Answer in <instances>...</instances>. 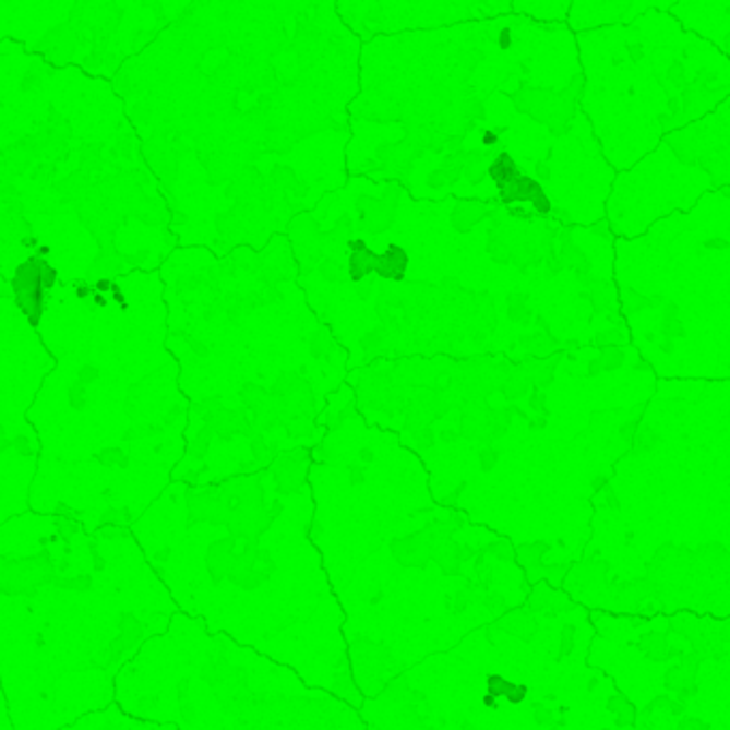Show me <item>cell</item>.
I'll use <instances>...</instances> for the list:
<instances>
[{"instance_id":"cell-45","label":"cell","mask_w":730,"mask_h":730,"mask_svg":"<svg viewBox=\"0 0 730 730\" xmlns=\"http://www.w3.org/2000/svg\"><path fill=\"white\" fill-rule=\"evenodd\" d=\"M600 730H611V729H600Z\"/></svg>"},{"instance_id":"cell-30","label":"cell","mask_w":730,"mask_h":730,"mask_svg":"<svg viewBox=\"0 0 730 730\" xmlns=\"http://www.w3.org/2000/svg\"><path fill=\"white\" fill-rule=\"evenodd\" d=\"M627 703H630L627 696H623V694H613V696L609 698V703H607V709L613 711V714H618L619 709H621L623 705H627Z\"/></svg>"},{"instance_id":"cell-4","label":"cell","mask_w":730,"mask_h":730,"mask_svg":"<svg viewBox=\"0 0 730 730\" xmlns=\"http://www.w3.org/2000/svg\"><path fill=\"white\" fill-rule=\"evenodd\" d=\"M391 551H393L394 560L405 567H427V563L431 560V553H429V547L422 534L396 538L391 542Z\"/></svg>"},{"instance_id":"cell-36","label":"cell","mask_w":730,"mask_h":730,"mask_svg":"<svg viewBox=\"0 0 730 730\" xmlns=\"http://www.w3.org/2000/svg\"><path fill=\"white\" fill-rule=\"evenodd\" d=\"M460 493H463V484H460L456 491H452L448 498H444V506H452V504L458 500V495H460Z\"/></svg>"},{"instance_id":"cell-38","label":"cell","mask_w":730,"mask_h":730,"mask_svg":"<svg viewBox=\"0 0 730 730\" xmlns=\"http://www.w3.org/2000/svg\"><path fill=\"white\" fill-rule=\"evenodd\" d=\"M482 703H484L487 707H491V709H498V698L491 696V694H487V696L482 698Z\"/></svg>"},{"instance_id":"cell-19","label":"cell","mask_w":730,"mask_h":730,"mask_svg":"<svg viewBox=\"0 0 730 730\" xmlns=\"http://www.w3.org/2000/svg\"><path fill=\"white\" fill-rule=\"evenodd\" d=\"M634 720H636V707H634L632 703L623 705L618 714H615V727H619V729H627V727H632Z\"/></svg>"},{"instance_id":"cell-44","label":"cell","mask_w":730,"mask_h":730,"mask_svg":"<svg viewBox=\"0 0 730 730\" xmlns=\"http://www.w3.org/2000/svg\"><path fill=\"white\" fill-rule=\"evenodd\" d=\"M420 730H435V729H429V727H422Z\"/></svg>"},{"instance_id":"cell-33","label":"cell","mask_w":730,"mask_h":730,"mask_svg":"<svg viewBox=\"0 0 730 730\" xmlns=\"http://www.w3.org/2000/svg\"><path fill=\"white\" fill-rule=\"evenodd\" d=\"M669 703H671V696H669V694H658L649 705L654 707V711H656V709L667 711V709H669Z\"/></svg>"},{"instance_id":"cell-43","label":"cell","mask_w":730,"mask_h":730,"mask_svg":"<svg viewBox=\"0 0 730 730\" xmlns=\"http://www.w3.org/2000/svg\"><path fill=\"white\" fill-rule=\"evenodd\" d=\"M544 730H563V729H560V727H551V729H544Z\"/></svg>"},{"instance_id":"cell-15","label":"cell","mask_w":730,"mask_h":730,"mask_svg":"<svg viewBox=\"0 0 730 730\" xmlns=\"http://www.w3.org/2000/svg\"><path fill=\"white\" fill-rule=\"evenodd\" d=\"M487 553L498 558L500 562H514V547L507 540H495L487 547Z\"/></svg>"},{"instance_id":"cell-16","label":"cell","mask_w":730,"mask_h":730,"mask_svg":"<svg viewBox=\"0 0 730 730\" xmlns=\"http://www.w3.org/2000/svg\"><path fill=\"white\" fill-rule=\"evenodd\" d=\"M574 602L572 598L563 591V589H553V596H551V605L549 609H553V613H565V611H574Z\"/></svg>"},{"instance_id":"cell-18","label":"cell","mask_w":730,"mask_h":730,"mask_svg":"<svg viewBox=\"0 0 730 730\" xmlns=\"http://www.w3.org/2000/svg\"><path fill=\"white\" fill-rule=\"evenodd\" d=\"M534 722L542 729H551V727H555V714L551 709L542 707L540 703H536L534 705Z\"/></svg>"},{"instance_id":"cell-37","label":"cell","mask_w":730,"mask_h":730,"mask_svg":"<svg viewBox=\"0 0 730 730\" xmlns=\"http://www.w3.org/2000/svg\"><path fill=\"white\" fill-rule=\"evenodd\" d=\"M591 487H594V491H602V489H607V478H605V476L594 478V480H591Z\"/></svg>"},{"instance_id":"cell-39","label":"cell","mask_w":730,"mask_h":730,"mask_svg":"<svg viewBox=\"0 0 730 730\" xmlns=\"http://www.w3.org/2000/svg\"><path fill=\"white\" fill-rule=\"evenodd\" d=\"M360 458H362L364 463H369V460H373V452H371V450L364 448L362 452H360Z\"/></svg>"},{"instance_id":"cell-26","label":"cell","mask_w":730,"mask_h":730,"mask_svg":"<svg viewBox=\"0 0 730 730\" xmlns=\"http://www.w3.org/2000/svg\"><path fill=\"white\" fill-rule=\"evenodd\" d=\"M0 730H13L11 727V718H9V707H7V698L0 685Z\"/></svg>"},{"instance_id":"cell-11","label":"cell","mask_w":730,"mask_h":730,"mask_svg":"<svg viewBox=\"0 0 730 730\" xmlns=\"http://www.w3.org/2000/svg\"><path fill=\"white\" fill-rule=\"evenodd\" d=\"M551 596H553V587H549L547 583H540V585L531 587V594L527 598L529 613H542V611H547L549 605H551Z\"/></svg>"},{"instance_id":"cell-21","label":"cell","mask_w":730,"mask_h":730,"mask_svg":"<svg viewBox=\"0 0 730 730\" xmlns=\"http://www.w3.org/2000/svg\"><path fill=\"white\" fill-rule=\"evenodd\" d=\"M482 602H484V607H487L491 613H498V615L506 613V598H504L502 594H487V596L482 598Z\"/></svg>"},{"instance_id":"cell-8","label":"cell","mask_w":730,"mask_h":730,"mask_svg":"<svg viewBox=\"0 0 730 730\" xmlns=\"http://www.w3.org/2000/svg\"><path fill=\"white\" fill-rule=\"evenodd\" d=\"M698 562L709 567H727L729 565V549L722 542H705L694 549Z\"/></svg>"},{"instance_id":"cell-6","label":"cell","mask_w":730,"mask_h":730,"mask_svg":"<svg viewBox=\"0 0 730 730\" xmlns=\"http://www.w3.org/2000/svg\"><path fill=\"white\" fill-rule=\"evenodd\" d=\"M669 634L667 632H658V630H651L647 632L641 643H638V649L645 651V658L651 660V662H667V649H669Z\"/></svg>"},{"instance_id":"cell-25","label":"cell","mask_w":730,"mask_h":730,"mask_svg":"<svg viewBox=\"0 0 730 730\" xmlns=\"http://www.w3.org/2000/svg\"><path fill=\"white\" fill-rule=\"evenodd\" d=\"M679 730H711V725L698 720V718H692V716H685L681 718L679 722Z\"/></svg>"},{"instance_id":"cell-23","label":"cell","mask_w":730,"mask_h":730,"mask_svg":"<svg viewBox=\"0 0 730 730\" xmlns=\"http://www.w3.org/2000/svg\"><path fill=\"white\" fill-rule=\"evenodd\" d=\"M471 605V598H469V591H456V596H454V605H452V611L456 613V615H460V613H465L467 611V607Z\"/></svg>"},{"instance_id":"cell-1","label":"cell","mask_w":730,"mask_h":730,"mask_svg":"<svg viewBox=\"0 0 730 730\" xmlns=\"http://www.w3.org/2000/svg\"><path fill=\"white\" fill-rule=\"evenodd\" d=\"M178 613L122 527L26 510L0 525V685L13 730H60L113 703L116 677Z\"/></svg>"},{"instance_id":"cell-31","label":"cell","mask_w":730,"mask_h":730,"mask_svg":"<svg viewBox=\"0 0 730 730\" xmlns=\"http://www.w3.org/2000/svg\"><path fill=\"white\" fill-rule=\"evenodd\" d=\"M384 596H386L384 589H382L380 585H373V587L369 589V605H371V607H378V605L384 600Z\"/></svg>"},{"instance_id":"cell-12","label":"cell","mask_w":730,"mask_h":730,"mask_svg":"<svg viewBox=\"0 0 730 730\" xmlns=\"http://www.w3.org/2000/svg\"><path fill=\"white\" fill-rule=\"evenodd\" d=\"M540 570H542V581H544L549 587L558 589L563 581L567 578L572 565H570V563H542Z\"/></svg>"},{"instance_id":"cell-17","label":"cell","mask_w":730,"mask_h":730,"mask_svg":"<svg viewBox=\"0 0 730 730\" xmlns=\"http://www.w3.org/2000/svg\"><path fill=\"white\" fill-rule=\"evenodd\" d=\"M679 660H681L679 667H681L685 673L690 674V677H696V674H698V669H701V665L705 662V658H703L701 654H696V651L683 654Z\"/></svg>"},{"instance_id":"cell-32","label":"cell","mask_w":730,"mask_h":730,"mask_svg":"<svg viewBox=\"0 0 730 730\" xmlns=\"http://www.w3.org/2000/svg\"><path fill=\"white\" fill-rule=\"evenodd\" d=\"M349 482H351V487L364 484V469L362 467H351L349 469Z\"/></svg>"},{"instance_id":"cell-24","label":"cell","mask_w":730,"mask_h":730,"mask_svg":"<svg viewBox=\"0 0 730 730\" xmlns=\"http://www.w3.org/2000/svg\"><path fill=\"white\" fill-rule=\"evenodd\" d=\"M674 694H677L674 701H679L681 705H687L692 698H696V694H698V683H690V685L681 687V690L674 692Z\"/></svg>"},{"instance_id":"cell-10","label":"cell","mask_w":730,"mask_h":730,"mask_svg":"<svg viewBox=\"0 0 730 730\" xmlns=\"http://www.w3.org/2000/svg\"><path fill=\"white\" fill-rule=\"evenodd\" d=\"M333 692H335L337 696H340V698H345V701H347L349 705H354V707H360V703H362V694H360V690L356 687L354 677L349 673L335 674Z\"/></svg>"},{"instance_id":"cell-22","label":"cell","mask_w":730,"mask_h":730,"mask_svg":"<svg viewBox=\"0 0 730 730\" xmlns=\"http://www.w3.org/2000/svg\"><path fill=\"white\" fill-rule=\"evenodd\" d=\"M527 696V687L525 685H516V683H510L507 687L506 698L512 703V705H520Z\"/></svg>"},{"instance_id":"cell-29","label":"cell","mask_w":730,"mask_h":730,"mask_svg":"<svg viewBox=\"0 0 730 730\" xmlns=\"http://www.w3.org/2000/svg\"><path fill=\"white\" fill-rule=\"evenodd\" d=\"M525 583H527L529 587H536V585L544 583V581H542V570H540V567H534V570H525Z\"/></svg>"},{"instance_id":"cell-7","label":"cell","mask_w":730,"mask_h":730,"mask_svg":"<svg viewBox=\"0 0 730 730\" xmlns=\"http://www.w3.org/2000/svg\"><path fill=\"white\" fill-rule=\"evenodd\" d=\"M547 551H549L547 542L518 544V547H514V562L518 563L523 570L542 567V558L547 555Z\"/></svg>"},{"instance_id":"cell-27","label":"cell","mask_w":730,"mask_h":730,"mask_svg":"<svg viewBox=\"0 0 730 730\" xmlns=\"http://www.w3.org/2000/svg\"><path fill=\"white\" fill-rule=\"evenodd\" d=\"M480 463H482V469H484V471H491V469L495 467V463H498V452H493V450H484V452L480 454Z\"/></svg>"},{"instance_id":"cell-3","label":"cell","mask_w":730,"mask_h":730,"mask_svg":"<svg viewBox=\"0 0 730 730\" xmlns=\"http://www.w3.org/2000/svg\"><path fill=\"white\" fill-rule=\"evenodd\" d=\"M60 730H178L176 727L169 725H159V722H146L133 716H127L124 711H120L116 705H110L101 711L88 714L80 720H75L73 725L64 727Z\"/></svg>"},{"instance_id":"cell-2","label":"cell","mask_w":730,"mask_h":730,"mask_svg":"<svg viewBox=\"0 0 730 730\" xmlns=\"http://www.w3.org/2000/svg\"><path fill=\"white\" fill-rule=\"evenodd\" d=\"M262 658L176 613L116 677L113 705L178 730H324L313 698L275 690Z\"/></svg>"},{"instance_id":"cell-9","label":"cell","mask_w":730,"mask_h":730,"mask_svg":"<svg viewBox=\"0 0 730 730\" xmlns=\"http://www.w3.org/2000/svg\"><path fill=\"white\" fill-rule=\"evenodd\" d=\"M409 692L411 690H409L407 681L400 679V677H394L391 681H386V685H384V690L380 692L378 698L386 705H403V703H407Z\"/></svg>"},{"instance_id":"cell-28","label":"cell","mask_w":730,"mask_h":730,"mask_svg":"<svg viewBox=\"0 0 730 730\" xmlns=\"http://www.w3.org/2000/svg\"><path fill=\"white\" fill-rule=\"evenodd\" d=\"M322 536H324V525H322L320 520H313V523L309 525V529H307V538H309L311 542H320Z\"/></svg>"},{"instance_id":"cell-40","label":"cell","mask_w":730,"mask_h":730,"mask_svg":"<svg viewBox=\"0 0 730 730\" xmlns=\"http://www.w3.org/2000/svg\"><path fill=\"white\" fill-rule=\"evenodd\" d=\"M598 687V677H591L589 681H587V692H594Z\"/></svg>"},{"instance_id":"cell-41","label":"cell","mask_w":730,"mask_h":730,"mask_svg":"<svg viewBox=\"0 0 730 730\" xmlns=\"http://www.w3.org/2000/svg\"><path fill=\"white\" fill-rule=\"evenodd\" d=\"M458 730H476V727H474L469 720H463V722H460V729Z\"/></svg>"},{"instance_id":"cell-20","label":"cell","mask_w":730,"mask_h":730,"mask_svg":"<svg viewBox=\"0 0 730 730\" xmlns=\"http://www.w3.org/2000/svg\"><path fill=\"white\" fill-rule=\"evenodd\" d=\"M487 685H489V694L500 698V696H506L507 687H510V681L500 677V674H489L487 679Z\"/></svg>"},{"instance_id":"cell-34","label":"cell","mask_w":730,"mask_h":730,"mask_svg":"<svg viewBox=\"0 0 730 730\" xmlns=\"http://www.w3.org/2000/svg\"><path fill=\"white\" fill-rule=\"evenodd\" d=\"M671 716H683V711H685V705H681L679 701H674V698H671V703H669V709H667Z\"/></svg>"},{"instance_id":"cell-42","label":"cell","mask_w":730,"mask_h":730,"mask_svg":"<svg viewBox=\"0 0 730 730\" xmlns=\"http://www.w3.org/2000/svg\"><path fill=\"white\" fill-rule=\"evenodd\" d=\"M632 538H634V534H632V531H627V534H625V540H627V542H632Z\"/></svg>"},{"instance_id":"cell-13","label":"cell","mask_w":730,"mask_h":730,"mask_svg":"<svg viewBox=\"0 0 730 730\" xmlns=\"http://www.w3.org/2000/svg\"><path fill=\"white\" fill-rule=\"evenodd\" d=\"M690 683H696V677H690L681 667H673L665 674V687L669 692H679L681 687H685Z\"/></svg>"},{"instance_id":"cell-35","label":"cell","mask_w":730,"mask_h":730,"mask_svg":"<svg viewBox=\"0 0 730 730\" xmlns=\"http://www.w3.org/2000/svg\"><path fill=\"white\" fill-rule=\"evenodd\" d=\"M607 504H609V507H613V510H619L618 495H615L613 489H607Z\"/></svg>"},{"instance_id":"cell-5","label":"cell","mask_w":730,"mask_h":730,"mask_svg":"<svg viewBox=\"0 0 730 730\" xmlns=\"http://www.w3.org/2000/svg\"><path fill=\"white\" fill-rule=\"evenodd\" d=\"M493 630H502L512 636H518L520 641H531L538 632V621L531 618L529 611H510L495 621Z\"/></svg>"},{"instance_id":"cell-14","label":"cell","mask_w":730,"mask_h":730,"mask_svg":"<svg viewBox=\"0 0 730 730\" xmlns=\"http://www.w3.org/2000/svg\"><path fill=\"white\" fill-rule=\"evenodd\" d=\"M574 643H576V627L572 623H565L560 632V658L572 656Z\"/></svg>"}]
</instances>
